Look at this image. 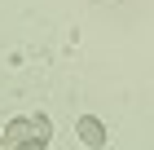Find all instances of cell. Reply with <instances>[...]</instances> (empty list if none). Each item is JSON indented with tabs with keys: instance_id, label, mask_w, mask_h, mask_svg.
<instances>
[{
	"instance_id": "6da1fadb",
	"label": "cell",
	"mask_w": 154,
	"mask_h": 150,
	"mask_svg": "<svg viewBox=\"0 0 154 150\" xmlns=\"http://www.w3.org/2000/svg\"><path fill=\"white\" fill-rule=\"evenodd\" d=\"M53 137V128H48V119H18V124H9L5 132H0V141L5 146H22V141H35V146H44V141Z\"/></svg>"
},
{
	"instance_id": "7a4b0ae2",
	"label": "cell",
	"mask_w": 154,
	"mask_h": 150,
	"mask_svg": "<svg viewBox=\"0 0 154 150\" xmlns=\"http://www.w3.org/2000/svg\"><path fill=\"white\" fill-rule=\"evenodd\" d=\"M79 141H84V146H101V141H106V128L97 124L93 115H84L79 119Z\"/></svg>"
}]
</instances>
